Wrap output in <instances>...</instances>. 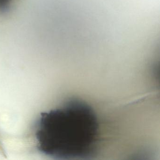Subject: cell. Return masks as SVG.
I'll return each instance as SVG.
<instances>
[{
	"label": "cell",
	"mask_w": 160,
	"mask_h": 160,
	"mask_svg": "<svg viewBox=\"0 0 160 160\" xmlns=\"http://www.w3.org/2000/svg\"><path fill=\"white\" fill-rule=\"evenodd\" d=\"M36 149L61 160H89L96 156L100 125L93 108L71 98L39 116L33 126Z\"/></svg>",
	"instance_id": "1"
}]
</instances>
